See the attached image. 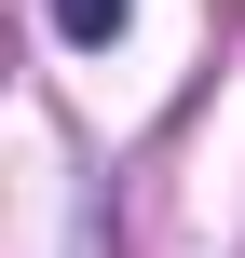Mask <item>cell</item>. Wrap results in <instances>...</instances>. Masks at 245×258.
I'll use <instances>...</instances> for the list:
<instances>
[{"label":"cell","instance_id":"obj_1","mask_svg":"<svg viewBox=\"0 0 245 258\" xmlns=\"http://www.w3.org/2000/svg\"><path fill=\"white\" fill-rule=\"evenodd\" d=\"M123 14H136V0H55V41H82V54H109V41H123Z\"/></svg>","mask_w":245,"mask_h":258}]
</instances>
